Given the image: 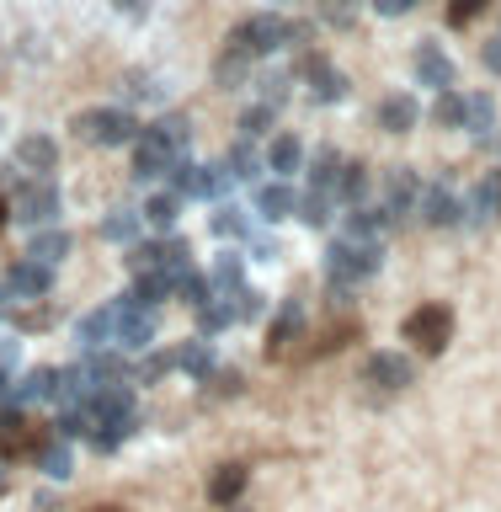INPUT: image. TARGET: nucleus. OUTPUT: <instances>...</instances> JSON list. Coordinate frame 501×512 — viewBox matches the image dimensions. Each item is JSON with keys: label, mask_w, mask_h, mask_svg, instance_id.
<instances>
[{"label": "nucleus", "mask_w": 501, "mask_h": 512, "mask_svg": "<svg viewBox=\"0 0 501 512\" xmlns=\"http://www.w3.org/2000/svg\"><path fill=\"white\" fill-rule=\"evenodd\" d=\"M171 368H176V347L171 352H150L144 368H139V379H160V374H171Z\"/></svg>", "instance_id": "obj_43"}, {"label": "nucleus", "mask_w": 501, "mask_h": 512, "mask_svg": "<svg viewBox=\"0 0 501 512\" xmlns=\"http://www.w3.org/2000/svg\"><path fill=\"white\" fill-rule=\"evenodd\" d=\"M91 512H123V507H91Z\"/></svg>", "instance_id": "obj_50"}, {"label": "nucleus", "mask_w": 501, "mask_h": 512, "mask_svg": "<svg viewBox=\"0 0 501 512\" xmlns=\"http://www.w3.org/2000/svg\"><path fill=\"white\" fill-rule=\"evenodd\" d=\"M6 288H11L16 299H43L48 288H54V267L38 262V256H22V262L6 272Z\"/></svg>", "instance_id": "obj_10"}, {"label": "nucleus", "mask_w": 501, "mask_h": 512, "mask_svg": "<svg viewBox=\"0 0 501 512\" xmlns=\"http://www.w3.org/2000/svg\"><path fill=\"white\" fill-rule=\"evenodd\" d=\"M128 267L134 272H155V267H192V251L182 240H160V246H134L128 251Z\"/></svg>", "instance_id": "obj_11"}, {"label": "nucleus", "mask_w": 501, "mask_h": 512, "mask_svg": "<svg viewBox=\"0 0 501 512\" xmlns=\"http://www.w3.org/2000/svg\"><path fill=\"white\" fill-rule=\"evenodd\" d=\"M118 11H128V16H144V11H150V0H118Z\"/></svg>", "instance_id": "obj_48"}, {"label": "nucleus", "mask_w": 501, "mask_h": 512, "mask_svg": "<svg viewBox=\"0 0 501 512\" xmlns=\"http://www.w3.org/2000/svg\"><path fill=\"white\" fill-rule=\"evenodd\" d=\"M128 432H134V411H118V416H102V422L86 432V443L96 448V454H118V448L128 443Z\"/></svg>", "instance_id": "obj_15"}, {"label": "nucleus", "mask_w": 501, "mask_h": 512, "mask_svg": "<svg viewBox=\"0 0 501 512\" xmlns=\"http://www.w3.org/2000/svg\"><path fill=\"white\" fill-rule=\"evenodd\" d=\"M406 342H416L427 358H438V352L454 342V310H448V304H422V310H411L406 315Z\"/></svg>", "instance_id": "obj_4"}, {"label": "nucleus", "mask_w": 501, "mask_h": 512, "mask_svg": "<svg viewBox=\"0 0 501 512\" xmlns=\"http://www.w3.org/2000/svg\"><path fill=\"white\" fill-rule=\"evenodd\" d=\"M59 166V144L48 139V134H27L22 144H16V171H27V176H48Z\"/></svg>", "instance_id": "obj_12"}, {"label": "nucleus", "mask_w": 501, "mask_h": 512, "mask_svg": "<svg viewBox=\"0 0 501 512\" xmlns=\"http://www.w3.org/2000/svg\"><path fill=\"white\" fill-rule=\"evenodd\" d=\"M416 80L432 86V91H448V86H454V59H448L438 43H422V48H416Z\"/></svg>", "instance_id": "obj_13"}, {"label": "nucleus", "mask_w": 501, "mask_h": 512, "mask_svg": "<svg viewBox=\"0 0 501 512\" xmlns=\"http://www.w3.org/2000/svg\"><path fill=\"white\" fill-rule=\"evenodd\" d=\"M486 70H491V75H501V32L486 43Z\"/></svg>", "instance_id": "obj_46"}, {"label": "nucleus", "mask_w": 501, "mask_h": 512, "mask_svg": "<svg viewBox=\"0 0 501 512\" xmlns=\"http://www.w3.org/2000/svg\"><path fill=\"white\" fill-rule=\"evenodd\" d=\"M150 128H155V134H166L171 144H182V150H187V139H192V128H187L182 112H171V118H160V123H150Z\"/></svg>", "instance_id": "obj_42"}, {"label": "nucleus", "mask_w": 501, "mask_h": 512, "mask_svg": "<svg viewBox=\"0 0 501 512\" xmlns=\"http://www.w3.org/2000/svg\"><path fill=\"white\" fill-rule=\"evenodd\" d=\"M246 480H251L246 464H219V470L208 475V502H214V507H235L240 491H246Z\"/></svg>", "instance_id": "obj_14"}, {"label": "nucleus", "mask_w": 501, "mask_h": 512, "mask_svg": "<svg viewBox=\"0 0 501 512\" xmlns=\"http://www.w3.org/2000/svg\"><path fill=\"white\" fill-rule=\"evenodd\" d=\"M363 192H368V171L363 166H342V176H336V187H331V198L336 203H363Z\"/></svg>", "instance_id": "obj_31"}, {"label": "nucleus", "mask_w": 501, "mask_h": 512, "mask_svg": "<svg viewBox=\"0 0 501 512\" xmlns=\"http://www.w3.org/2000/svg\"><path fill=\"white\" fill-rule=\"evenodd\" d=\"M299 326H304L299 304H283V310H278V320H272V331H267V352H272V358H283V352H288V342L299 336Z\"/></svg>", "instance_id": "obj_22"}, {"label": "nucleus", "mask_w": 501, "mask_h": 512, "mask_svg": "<svg viewBox=\"0 0 501 512\" xmlns=\"http://www.w3.org/2000/svg\"><path fill=\"white\" fill-rule=\"evenodd\" d=\"M208 288H224V294H235V288H240V256H219L214 272H208Z\"/></svg>", "instance_id": "obj_37"}, {"label": "nucleus", "mask_w": 501, "mask_h": 512, "mask_svg": "<svg viewBox=\"0 0 501 512\" xmlns=\"http://www.w3.org/2000/svg\"><path fill=\"white\" fill-rule=\"evenodd\" d=\"M176 208H182V192H155V198H150V208H144V219L166 230V224L176 219Z\"/></svg>", "instance_id": "obj_36"}, {"label": "nucleus", "mask_w": 501, "mask_h": 512, "mask_svg": "<svg viewBox=\"0 0 501 512\" xmlns=\"http://www.w3.org/2000/svg\"><path fill=\"white\" fill-rule=\"evenodd\" d=\"M336 176H342V155H336V150H320V155H315V166H310V182L331 192V187H336Z\"/></svg>", "instance_id": "obj_35"}, {"label": "nucleus", "mask_w": 501, "mask_h": 512, "mask_svg": "<svg viewBox=\"0 0 501 512\" xmlns=\"http://www.w3.org/2000/svg\"><path fill=\"white\" fill-rule=\"evenodd\" d=\"M379 128H390V134L416 128V102H411V96H384V102H379Z\"/></svg>", "instance_id": "obj_23"}, {"label": "nucleus", "mask_w": 501, "mask_h": 512, "mask_svg": "<svg viewBox=\"0 0 501 512\" xmlns=\"http://www.w3.org/2000/svg\"><path fill=\"white\" fill-rule=\"evenodd\" d=\"M176 368L192 379H208L214 374V352H208V342H187V347H176Z\"/></svg>", "instance_id": "obj_28"}, {"label": "nucleus", "mask_w": 501, "mask_h": 512, "mask_svg": "<svg viewBox=\"0 0 501 512\" xmlns=\"http://www.w3.org/2000/svg\"><path fill=\"white\" fill-rule=\"evenodd\" d=\"M182 155H187L182 144H171L166 134H155V128H144V134L134 139V176H139V182H155V176H171V166H176Z\"/></svg>", "instance_id": "obj_6"}, {"label": "nucleus", "mask_w": 501, "mask_h": 512, "mask_svg": "<svg viewBox=\"0 0 501 512\" xmlns=\"http://www.w3.org/2000/svg\"><path fill=\"white\" fill-rule=\"evenodd\" d=\"M379 262H384L379 240H352V235H342V240L326 251V278H331V288H358L363 278H374V272H379Z\"/></svg>", "instance_id": "obj_1"}, {"label": "nucleus", "mask_w": 501, "mask_h": 512, "mask_svg": "<svg viewBox=\"0 0 501 512\" xmlns=\"http://www.w3.org/2000/svg\"><path fill=\"white\" fill-rule=\"evenodd\" d=\"M416 208H422V219H427V224H454V219L464 214L448 187H422V192H416Z\"/></svg>", "instance_id": "obj_18"}, {"label": "nucleus", "mask_w": 501, "mask_h": 512, "mask_svg": "<svg viewBox=\"0 0 501 512\" xmlns=\"http://www.w3.org/2000/svg\"><path fill=\"white\" fill-rule=\"evenodd\" d=\"M267 123H272V107H267V102H262V107H251L246 118H240V128H246V139H256Z\"/></svg>", "instance_id": "obj_45"}, {"label": "nucleus", "mask_w": 501, "mask_h": 512, "mask_svg": "<svg viewBox=\"0 0 501 512\" xmlns=\"http://www.w3.org/2000/svg\"><path fill=\"white\" fill-rule=\"evenodd\" d=\"M75 139L80 144H134L139 139V123H134V112L128 107H91V112H80L75 118Z\"/></svg>", "instance_id": "obj_2"}, {"label": "nucleus", "mask_w": 501, "mask_h": 512, "mask_svg": "<svg viewBox=\"0 0 501 512\" xmlns=\"http://www.w3.org/2000/svg\"><path fill=\"white\" fill-rule=\"evenodd\" d=\"M256 214L262 219H288V214H299V192L288 187V182H272L256 192Z\"/></svg>", "instance_id": "obj_20"}, {"label": "nucleus", "mask_w": 501, "mask_h": 512, "mask_svg": "<svg viewBox=\"0 0 501 512\" xmlns=\"http://www.w3.org/2000/svg\"><path fill=\"white\" fill-rule=\"evenodd\" d=\"M299 75L310 80V91L320 96V102H336V96H347V80L336 75V70H331V64L320 59V54H310V59H299Z\"/></svg>", "instance_id": "obj_16"}, {"label": "nucleus", "mask_w": 501, "mask_h": 512, "mask_svg": "<svg viewBox=\"0 0 501 512\" xmlns=\"http://www.w3.org/2000/svg\"><path fill=\"white\" fill-rule=\"evenodd\" d=\"M331 214H336V198L326 187H315V192H304V198H299V219L304 224H326Z\"/></svg>", "instance_id": "obj_34"}, {"label": "nucleus", "mask_w": 501, "mask_h": 512, "mask_svg": "<svg viewBox=\"0 0 501 512\" xmlns=\"http://www.w3.org/2000/svg\"><path fill=\"white\" fill-rule=\"evenodd\" d=\"M27 256H38V262L54 267V262H64V256H70V235H64V230H48V224H43V230H32V251H27Z\"/></svg>", "instance_id": "obj_25"}, {"label": "nucleus", "mask_w": 501, "mask_h": 512, "mask_svg": "<svg viewBox=\"0 0 501 512\" xmlns=\"http://www.w3.org/2000/svg\"><path fill=\"white\" fill-rule=\"evenodd\" d=\"M363 384H374V390H406V384H416V368L400 352H374L363 363Z\"/></svg>", "instance_id": "obj_9"}, {"label": "nucleus", "mask_w": 501, "mask_h": 512, "mask_svg": "<svg viewBox=\"0 0 501 512\" xmlns=\"http://www.w3.org/2000/svg\"><path fill=\"white\" fill-rule=\"evenodd\" d=\"M112 342H118L123 352H139V347L155 342V315H150V304H144L139 294L112 304Z\"/></svg>", "instance_id": "obj_5"}, {"label": "nucleus", "mask_w": 501, "mask_h": 512, "mask_svg": "<svg viewBox=\"0 0 501 512\" xmlns=\"http://www.w3.org/2000/svg\"><path fill=\"white\" fill-rule=\"evenodd\" d=\"M6 219H11V203H6V198H0V230H6Z\"/></svg>", "instance_id": "obj_49"}, {"label": "nucleus", "mask_w": 501, "mask_h": 512, "mask_svg": "<svg viewBox=\"0 0 501 512\" xmlns=\"http://www.w3.org/2000/svg\"><path fill=\"white\" fill-rule=\"evenodd\" d=\"M480 11H486V0H454V6H448V22L464 27V22H475Z\"/></svg>", "instance_id": "obj_44"}, {"label": "nucleus", "mask_w": 501, "mask_h": 512, "mask_svg": "<svg viewBox=\"0 0 501 512\" xmlns=\"http://www.w3.org/2000/svg\"><path fill=\"white\" fill-rule=\"evenodd\" d=\"M390 208H363V203H352V214H347V224L342 230L352 235V240H374V235H384L390 230Z\"/></svg>", "instance_id": "obj_19"}, {"label": "nucleus", "mask_w": 501, "mask_h": 512, "mask_svg": "<svg viewBox=\"0 0 501 512\" xmlns=\"http://www.w3.org/2000/svg\"><path fill=\"white\" fill-rule=\"evenodd\" d=\"M224 171L240 176V182H256V176H262V155L251 150V139H240V144H235L230 160H224Z\"/></svg>", "instance_id": "obj_32"}, {"label": "nucleus", "mask_w": 501, "mask_h": 512, "mask_svg": "<svg viewBox=\"0 0 501 512\" xmlns=\"http://www.w3.org/2000/svg\"><path fill=\"white\" fill-rule=\"evenodd\" d=\"M304 166V144L294 134H283V139H272V150H267V171H278V176H294Z\"/></svg>", "instance_id": "obj_24"}, {"label": "nucleus", "mask_w": 501, "mask_h": 512, "mask_svg": "<svg viewBox=\"0 0 501 512\" xmlns=\"http://www.w3.org/2000/svg\"><path fill=\"white\" fill-rule=\"evenodd\" d=\"M235 315H240V320H256V315H267V299L256 294V288H235Z\"/></svg>", "instance_id": "obj_41"}, {"label": "nucleus", "mask_w": 501, "mask_h": 512, "mask_svg": "<svg viewBox=\"0 0 501 512\" xmlns=\"http://www.w3.org/2000/svg\"><path fill=\"white\" fill-rule=\"evenodd\" d=\"M464 128L470 134L486 139L491 128H496V107H491V96H464Z\"/></svg>", "instance_id": "obj_30"}, {"label": "nucleus", "mask_w": 501, "mask_h": 512, "mask_svg": "<svg viewBox=\"0 0 501 512\" xmlns=\"http://www.w3.org/2000/svg\"><path fill=\"white\" fill-rule=\"evenodd\" d=\"M102 235L118 240V246H134V240H139V214H134V208H118V214H107V219H102Z\"/></svg>", "instance_id": "obj_33"}, {"label": "nucleus", "mask_w": 501, "mask_h": 512, "mask_svg": "<svg viewBox=\"0 0 501 512\" xmlns=\"http://www.w3.org/2000/svg\"><path fill=\"white\" fill-rule=\"evenodd\" d=\"M374 6H379L384 16H400V11H411V6H416V0H374Z\"/></svg>", "instance_id": "obj_47"}, {"label": "nucleus", "mask_w": 501, "mask_h": 512, "mask_svg": "<svg viewBox=\"0 0 501 512\" xmlns=\"http://www.w3.org/2000/svg\"><path fill=\"white\" fill-rule=\"evenodd\" d=\"M75 342H80V358H86V352H102L112 342V310H91L86 320H80Z\"/></svg>", "instance_id": "obj_21"}, {"label": "nucleus", "mask_w": 501, "mask_h": 512, "mask_svg": "<svg viewBox=\"0 0 501 512\" xmlns=\"http://www.w3.org/2000/svg\"><path fill=\"white\" fill-rule=\"evenodd\" d=\"M11 219H22L32 224V230H43V224H54L59 219V192L48 176H32V182L16 192V203H11Z\"/></svg>", "instance_id": "obj_7"}, {"label": "nucleus", "mask_w": 501, "mask_h": 512, "mask_svg": "<svg viewBox=\"0 0 501 512\" xmlns=\"http://www.w3.org/2000/svg\"><path fill=\"white\" fill-rule=\"evenodd\" d=\"M304 38V27L299 22H283V16H251V22H240L230 32V48H240V54H272V48H283V43H299Z\"/></svg>", "instance_id": "obj_3"}, {"label": "nucleus", "mask_w": 501, "mask_h": 512, "mask_svg": "<svg viewBox=\"0 0 501 512\" xmlns=\"http://www.w3.org/2000/svg\"><path fill=\"white\" fill-rule=\"evenodd\" d=\"M230 299H235V294H230ZM230 299H219V294H208V299L198 304V326H203L208 336H214V331H224V326H230V320H240Z\"/></svg>", "instance_id": "obj_27"}, {"label": "nucleus", "mask_w": 501, "mask_h": 512, "mask_svg": "<svg viewBox=\"0 0 501 512\" xmlns=\"http://www.w3.org/2000/svg\"><path fill=\"white\" fill-rule=\"evenodd\" d=\"M416 192H422V187H416V176L411 171H395L390 182H384V208H390V214H406V208L416 203Z\"/></svg>", "instance_id": "obj_26"}, {"label": "nucleus", "mask_w": 501, "mask_h": 512, "mask_svg": "<svg viewBox=\"0 0 501 512\" xmlns=\"http://www.w3.org/2000/svg\"><path fill=\"white\" fill-rule=\"evenodd\" d=\"M208 230H214V235H246V230H251V219L240 214V208H219V214L208 219Z\"/></svg>", "instance_id": "obj_39"}, {"label": "nucleus", "mask_w": 501, "mask_h": 512, "mask_svg": "<svg viewBox=\"0 0 501 512\" xmlns=\"http://www.w3.org/2000/svg\"><path fill=\"white\" fill-rule=\"evenodd\" d=\"M59 390V368H32V374L22 384H11L6 406H32V400H54Z\"/></svg>", "instance_id": "obj_17"}, {"label": "nucleus", "mask_w": 501, "mask_h": 512, "mask_svg": "<svg viewBox=\"0 0 501 512\" xmlns=\"http://www.w3.org/2000/svg\"><path fill=\"white\" fill-rule=\"evenodd\" d=\"M432 123H443V128H454V123H464V96L448 86L443 96H438V107H432Z\"/></svg>", "instance_id": "obj_38"}, {"label": "nucleus", "mask_w": 501, "mask_h": 512, "mask_svg": "<svg viewBox=\"0 0 501 512\" xmlns=\"http://www.w3.org/2000/svg\"><path fill=\"white\" fill-rule=\"evenodd\" d=\"M496 203H501V182H486V187L475 192V203H470V224H486Z\"/></svg>", "instance_id": "obj_40"}, {"label": "nucleus", "mask_w": 501, "mask_h": 512, "mask_svg": "<svg viewBox=\"0 0 501 512\" xmlns=\"http://www.w3.org/2000/svg\"><path fill=\"white\" fill-rule=\"evenodd\" d=\"M32 459H38V470H43L48 480H64V475H70V438H59V443H43Z\"/></svg>", "instance_id": "obj_29"}, {"label": "nucleus", "mask_w": 501, "mask_h": 512, "mask_svg": "<svg viewBox=\"0 0 501 512\" xmlns=\"http://www.w3.org/2000/svg\"><path fill=\"white\" fill-rule=\"evenodd\" d=\"M224 187H230L224 166H192L187 155L171 166V192H182V198H219Z\"/></svg>", "instance_id": "obj_8"}]
</instances>
